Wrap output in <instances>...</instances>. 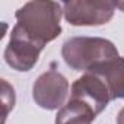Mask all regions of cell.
Instances as JSON below:
<instances>
[{"mask_svg":"<svg viewBox=\"0 0 124 124\" xmlns=\"http://www.w3.org/2000/svg\"><path fill=\"white\" fill-rule=\"evenodd\" d=\"M63 6L57 2H28L16 13V26L42 48L61 34Z\"/></svg>","mask_w":124,"mask_h":124,"instance_id":"6da1fadb","label":"cell"},{"mask_svg":"<svg viewBox=\"0 0 124 124\" xmlns=\"http://www.w3.org/2000/svg\"><path fill=\"white\" fill-rule=\"evenodd\" d=\"M64 63L76 72H89L104 61L120 57L115 44L99 37H72L61 45Z\"/></svg>","mask_w":124,"mask_h":124,"instance_id":"7a4b0ae2","label":"cell"},{"mask_svg":"<svg viewBox=\"0 0 124 124\" xmlns=\"http://www.w3.org/2000/svg\"><path fill=\"white\" fill-rule=\"evenodd\" d=\"M63 16L73 26H101L115 12V3L104 0H70L63 5Z\"/></svg>","mask_w":124,"mask_h":124,"instance_id":"3957f363","label":"cell"},{"mask_svg":"<svg viewBox=\"0 0 124 124\" xmlns=\"http://www.w3.org/2000/svg\"><path fill=\"white\" fill-rule=\"evenodd\" d=\"M69 80L55 69H50L39 75L32 86V98L42 109H60L66 104L69 95Z\"/></svg>","mask_w":124,"mask_h":124,"instance_id":"277c9868","label":"cell"},{"mask_svg":"<svg viewBox=\"0 0 124 124\" xmlns=\"http://www.w3.org/2000/svg\"><path fill=\"white\" fill-rule=\"evenodd\" d=\"M44 48L28 38L16 25L10 32V39L5 48V61L16 72H29L38 63Z\"/></svg>","mask_w":124,"mask_h":124,"instance_id":"5b68a950","label":"cell"},{"mask_svg":"<svg viewBox=\"0 0 124 124\" xmlns=\"http://www.w3.org/2000/svg\"><path fill=\"white\" fill-rule=\"evenodd\" d=\"M70 93V96L79 98L88 104L96 112V115L101 114L112 101L105 80L95 72H85L79 79H76L72 85Z\"/></svg>","mask_w":124,"mask_h":124,"instance_id":"8992f818","label":"cell"},{"mask_svg":"<svg viewBox=\"0 0 124 124\" xmlns=\"http://www.w3.org/2000/svg\"><path fill=\"white\" fill-rule=\"evenodd\" d=\"M107 83L112 101L124 98V57H117L95 66L92 70Z\"/></svg>","mask_w":124,"mask_h":124,"instance_id":"52a82bcc","label":"cell"},{"mask_svg":"<svg viewBox=\"0 0 124 124\" xmlns=\"http://www.w3.org/2000/svg\"><path fill=\"white\" fill-rule=\"evenodd\" d=\"M96 118V112L79 98L70 99L61 107L55 115V124H91Z\"/></svg>","mask_w":124,"mask_h":124,"instance_id":"ba28073f","label":"cell"},{"mask_svg":"<svg viewBox=\"0 0 124 124\" xmlns=\"http://www.w3.org/2000/svg\"><path fill=\"white\" fill-rule=\"evenodd\" d=\"M2 105H3V124L9 115V112L13 109L15 102H16V95H15V89L12 85H9V82L6 79H2Z\"/></svg>","mask_w":124,"mask_h":124,"instance_id":"9c48e42d","label":"cell"},{"mask_svg":"<svg viewBox=\"0 0 124 124\" xmlns=\"http://www.w3.org/2000/svg\"><path fill=\"white\" fill-rule=\"evenodd\" d=\"M117 124H124V107L117 114Z\"/></svg>","mask_w":124,"mask_h":124,"instance_id":"30bf717a","label":"cell"},{"mask_svg":"<svg viewBox=\"0 0 124 124\" xmlns=\"http://www.w3.org/2000/svg\"><path fill=\"white\" fill-rule=\"evenodd\" d=\"M115 8H118V9H121V10L124 12V2H121V3H115Z\"/></svg>","mask_w":124,"mask_h":124,"instance_id":"8fae6325","label":"cell"}]
</instances>
